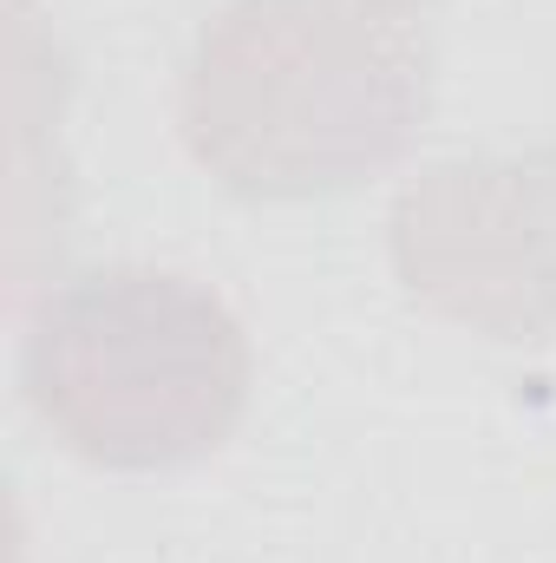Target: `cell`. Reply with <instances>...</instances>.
Returning a JSON list of instances; mask_svg holds the SVG:
<instances>
[{
    "label": "cell",
    "mask_w": 556,
    "mask_h": 563,
    "mask_svg": "<svg viewBox=\"0 0 556 563\" xmlns=\"http://www.w3.org/2000/svg\"><path fill=\"white\" fill-rule=\"evenodd\" d=\"M438 53L393 0H223L177 66V139L243 203H334L407 164Z\"/></svg>",
    "instance_id": "cell-1"
},
{
    "label": "cell",
    "mask_w": 556,
    "mask_h": 563,
    "mask_svg": "<svg viewBox=\"0 0 556 563\" xmlns=\"http://www.w3.org/2000/svg\"><path fill=\"white\" fill-rule=\"evenodd\" d=\"M20 407L66 459L164 478L216 459L256 400V341L216 282L112 256L20 301Z\"/></svg>",
    "instance_id": "cell-2"
},
{
    "label": "cell",
    "mask_w": 556,
    "mask_h": 563,
    "mask_svg": "<svg viewBox=\"0 0 556 563\" xmlns=\"http://www.w3.org/2000/svg\"><path fill=\"white\" fill-rule=\"evenodd\" d=\"M393 276L425 314L504 341H556V144L425 164L387 217Z\"/></svg>",
    "instance_id": "cell-3"
},
{
    "label": "cell",
    "mask_w": 556,
    "mask_h": 563,
    "mask_svg": "<svg viewBox=\"0 0 556 563\" xmlns=\"http://www.w3.org/2000/svg\"><path fill=\"white\" fill-rule=\"evenodd\" d=\"M73 73L40 0H7V276L13 301L66 269L73 230V144H66Z\"/></svg>",
    "instance_id": "cell-4"
},
{
    "label": "cell",
    "mask_w": 556,
    "mask_h": 563,
    "mask_svg": "<svg viewBox=\"0 0 556 563\" xmlns=\"http://www.w3.org/2000/svg\"><path fill=\"white\" fill-rule=\"evenodd\" d=\"M393 7H413V13H432V7H438V0H393Z\"/></svg>",
    "instance_id": "cell-5"
}]
</instances>
